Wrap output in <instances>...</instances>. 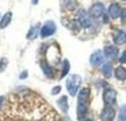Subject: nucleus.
I'll return each mask as SVG.
<instances>
[{"mask_svg": "<svg viewBox=\"0 0 126 121\" xmlns=\"http://www.w3.org/2000/svg\"><path fill=\"white\" fill-rule=\"evenodd\" d=\"M81 84V76L78 75V74H73V75H69L68 79L66 80V88H67V91L71 96H74L78 94V90L80 88Z\"/></svg>", "mask_w": 126, "mask_h": 121, "instance_id": "f257e3e1", "label": "nucleus"}, {"mask_svg": "<svg viewBox=\"0 0 126 121\" xmlns=\"http://www.w3.org/2000/svg\"><path fill=\"white\" fill-rule=\"evenodd\" d=\"M116 98H117V92L113 90L112 88H108L103 92V100L104 104L108 106H112L116 103Z\"/></svg>", "mask_w": 126, "mask_h": 121, "instance_id": "f03ea898", "label": "nucleus"}, {"mask_svg": "<svg viewBox=\"0 0 126 121\" xmlns=\"http://www.w3.org/2000/svg\"><path fill=\"white\" fill-rule=\"evenodd\" d=\"M78 22L80 23L82 28H89L92 26V17L90 14L84 11H80L78 13Z\"/></svg>", "mask_w": 126, "mask_h": 121, "instance_id": "7ed1b4c3", "label": "nucleus"}, {"mask_svg": "<svg viewBox=\"0 0 126 121\" xmlns=\"http://www.w3.org/2000/svg\"><path fill=\"white\" fill-rule=\"evenodd\" d=\"M56 24L54 22L52 21H47V22L42 27V29H41V36L43 38H46V37H50V36H52V35L56 32Z\"/></svg>", "mask_w": 126, "mask_h": 121, "instance_id": "20e7f679", "label": "nucleus"}, {"mask_svg": "<svg viewBox=\"0 0 126 121\" xmlns=\"http://www.w3.org/2000/svg\"><path fill=\"white\" fill-rule=\"evenodd\" d=\"M116 115V111L112 106L105 105L101 112V120L102 121H112Z\"/></svg>", "mask_w": 126, "mask_h": 121, "instance_id": "39448f33", "label": "nucleus"}, {"mask_svg": "<svg viewBox=\"0 0 126 121\" xmlns=\"http://www.w3.org/2000/svg\"><path fill=\"white\" fill-rule=\"evenodd\" d=\"M104 12H105L104 5L101 4V2H96V4H94L92 7H90L89 14H90V16L97 19V17H101L102 15H104Z\"/></svg>", "mask_w": 126, "mask_h": 121, "instance_id": "423d86ee", "label": "nucleus"}, {"mask_svg": "<svg viewBox=\"0 0 126 121\" xmlns=\"http://www.w3.org/2000/svg\"><path fill=\"white\" fill-rule=\"evenodd\" d=\"M90 64L93 66H99L103 64L104 61V53L102 51H96L90 55Z\"/></svg>", "mask_w": 126, "mask_h": 121, "instance_id": "0eeeda50", "label": "nucleus"}, {"mask_svg": "<svg viewBox=\"0 0 126 121\" xmlns=\"http://www.w3.org/2000/svg\"><path fill=\"white\" fill-rule=\"evenodd\" d=\"M89 94H90L89 88H82L78 94V104H87Z\"/></svg>", "mask_w": 126, "mask_h": 121, "instance_id": "6e6552de", "label": "nucleus"}, {"mask_svg": "<svg viewBox=\"0 0 126 121\" xmlns=\"http://www.w3.org/2000/svg\"><path fill=\"white\" fill-rule=\"evenodd\" d=\"M104 55L109 59H115L116 57H118V49L116 46H112V45H109V46H105L104 47Z\"/></svg>", "mask_w": 126, "mask_h": 121, "instance_id": "1a4fd4ad", "label": "nucleus"}, {"mask_svg": "<svg viewBox=\"0 0 126 121\" xmlns=\"http://www.w3.org/2000/svg\"><path fill=\"white\" fill-rule=\"evenodd\" d=\"M109 15L112 19H118L122 15V8L118 4H111L109 7Z\"/></svg>", "mask_w": 126, "mask_h": 121, "instance_id": "9d476101", "label": "nucleus"}, {"mask_svg": "<svg viewBox=\"0 0 126 121\" xmlns=\"http://www.w3.org/2000/svg\"><path fill=\"white\" fill-rule=\"evenodd\" d=\"M113 42L117 45H123L126 44V31L125 30H118L113 36Z\"/></svg>", "mask_w": 126, "mask_h": 121, "instance_id": "9b49d317", "label": "nucleus"}, {"mask_svg": "<svg viewBox=\"0 0 126 121\" xmlns=\"http://www.w3.org/2000/svg\"><path fill=\"white\" fill-rule=\"evenodd\" d=\"M41 67H42L43 72H44V74H45L47 77H50V79H51V77H53V74H54L53 69H52V67H51V66H50L45 60L41 61Z\"/></svg>", "mask_w": 126, "mask_h": 121, "instance_id": "f8f14e48", "label": "nucleus"}, {"mask_svg": "<svg viewBox=\"0 0 126 121\" xmlns=\"http://www.w3.org/2000/svg\"><path fill=\"white\" fill-rule=\"evenodd\" d=\"M57 104L59 106V108L64 113H67V111H68V103H67V97L66 96H61L60 98L57 100Z\"/></svg>", "mask_w": 126, "mask_h": 121, "instance_id": "ddd939ff", "label": "nucleus"}, {"mask_svg": "<svg viewBox=\"0 0 126 121\" xmlns=\"http://www.w3.org/2000/svg\"><path fill=\"white\" fill-rule=\"evenodd\" d=\"M115 76L116 79L119 81H124L126 80V68H124L123 66H119L115 69Z\"/></svg>", "mask_w": 126, "mask_h": 121, "instance_id": "4468645a", "label": "nucleus"}, {"mask_svg": "<svg viewBox=\"0 0 126 121\" xmlns=\"http://www.w3.org/2000/svg\"><path fill=\"white\" fill-rule=\"evenodd\" d=\"M88 111V106L87 104H78V108H77V115L79 119H82V118L87 114Z\"/></svg>", "mask_w": 126, "mask_h": 121, "instance_id": "2eb2a0df", "label": "nucleus"}, {"mask_svg": "<svg viewBox=\"0 0 126 121\" xmlns=\"http://www.w3.org/2000/svg\"><path fill=\"white\" fill-rule=\"evenodd\" d=\"M102 73H103V75L107 79L111 77V75H112V66H111L110 62L103 64V66H102Z\"/></svg>", "mask_w": 126, "mask_h": 121, "instance_id": "dca6fc26", "label": "nucleus"}, {"mask_svg": "<svg viewBox=\"0 0 126 121\" xmlns=\"http://www.w3.org/2000/svg\"><path fill=\"white\" fill-rule=\"evenodd\" d=\"M11 19H12V13H6L4 16H2V19H1V21H0V28L1 29H5L6 27L11 23Z\"/></svg>", "mask_w": 126, "mask_h": 121, "instance_id": "f3484780", "label": "nucleus"}, {"mask_svg": "<svg viewBox=\"0 0 126 121\" xmlns=\"http://www.w3.org/2000/svg\"><path fill=\"white\" fill-rule=\"evenodd\" d=\"M38 29H39V24H36V26L32 27L27 35L28 39H35V38L37 37V35H38Z\"/></svg>", "mask_w": 126, "mask_h": 121, "instance_id": "a211bd4d", "label": "nucleus"}, {"mask_svg": "<svg viewBox=\"0 0 126 121\" xmlns=\"http://www.w3.org/2000/svg\"><path fill=\"white\" fill-rule=\"evenodd\" d=\"M69 68H71V66H69V61L67 59L63 61V70H61V75L60 77H65L69 72Z\"/></svg>", "mask_w": 126, "mask_h": 121, "instance_id": "6ab92c4d", "label": "nucleus"}, {"mask_svg": "<svg viewBox=\"0 0 126 121\" xmlns=\"http://www.w3.org/2000/svg\"><path fill=\"white\" fill-rule=\"evenodd\" d=\"M117 121H126V104H124V105L120 107Z\"/></svg>", "mask_w": 126, "mask_h": 121, "instance_id": "aec40b11", "label": "nucleus"}, {"mask_svg": "<svg viewBox=\"0 0 126 121\" xmlns=\"http://www.w3.org/2000/svg\"><path fill=\"white\" fill-rule=\"evenodd\" d=\"M7 64H8V60L6 58H2V59L0 60V72H4L5 69H6Z\"/></svg>", "mask_w": 126, "mask_h": 121, "instance_id": "412c9836", "label": "nucleus"}, {"mask_svg": "<svg viewBox=\"0 0 126 121\" xmlns=\"http://www.w3.org/2000/svg\"><path fill=\"white\" fill-rule=\"evenodd\" d=\"M60 91H61V87H60V85H57V87L52 88V90H51V94H52V95H58V94H59Z\"/></svg>", "mask_w": 126, "mask_h": 121, "instance_id": "4be33fe9", "label": "nucleus"}, {"mask_svg": "<svg viewBox=\"0 0 126 121\" xmlns=\"http://www.w3.org/2000/svg\"><path fill=\"white\" fill-rule=\"evenodd\" d=\"M120 17H122V23L125 24L126 23V8L122 9V15H120Z\"/></svg>", "mask_w": 126, "mask_h": 121, "instance_id": "5701e85b", "label": "nucleus"}, {"mask_svg": "<svg viewBox=\"0 0 126 121\" xmlns=\"http://www.w3.org/2000/svg\"><path fill=\"white\" fill-rule=\"evenodd\" d=\"M119 61H120L122 64H126V50L122 53V57L119 58Z\"/></svg>", "mask_w": 126, "mask_h": 121, "instance_id": "b1692460", "label": "nucleus"}, {"mask_svg": "<svg viewBox=\"0 0 126 121\" xmlns=\"http://www.w3.org/2000/svg\"><path fill=\"white\" fill-rule=\"evenodd\" d=\"M26 77H27V72L23 70V72L21 73V75H20V79H26Z\"/></svg>", "mask_w": 126, "mask_h": 121, "instance_id": "393cba45", "label": "nucleus"}, {"mask_svg": "<svg viewBox=\"0 0 126 121\" xmlns=\"http://www.w3.org/2000/svg\"><path fill=\"white\" fill-rule=\"evenodd\" d=\"M2 103H4V97H0V112H1V107H2Z\"/></svg>", "mask_w": 126, "mask_h": 121, "instance_id": "a878e982", "label": "nucleus"}, {"mask_svg": "<svg viewBox=\"0 0 126 121\" xmlns=\"http://www.w3.org/2000/svg\"><path fill=\"white\" fill-rule=\"evenodd\" d=\"M37 2H38V0H32V4H34V5H36Z\"/></svg>", "mask_w": 126, "mask_h": 121, "instance_id": "bb28decb", "label": "nucleus"}, {"mask_svg": "<svg viewBox=\"0 0 126 121\" xmlns=\"http://www.w3.org/2000/svg\"><path fill=\"white\" fill-rule=\"evenodd\" d=\"M82 121H93V120H90V119H84V120H82Z\"/></svg>", "mask_w": 126, "mask_h": 121, "instance_id": "cd10ccee", "label": "nucleus"}, {"mask_svg": "<svg viewBox=\"0 0 126 121\" xmlns=\"http://www.w3.org/2000/svg\"><path fill=\"white\" fill-rule=\"evenodd\" d=\"M59 121H60V120H59Z\"/></svg>", "mask_w": 126, "mask_h": 121, "instance_id": "c85d7f7f", "label": "nucleus"}]
</instances>
